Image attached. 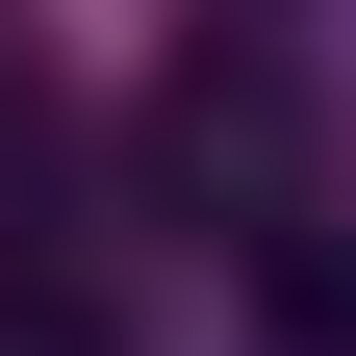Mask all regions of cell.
<instances>
[{
    "label": "cell",
    "mask_w": 356,
    "mask_h": 356,
    "mask_svg": "<svg viewBox=\"0 0 356 356\" xmlns=\"http://www.w3.org/2000/svg\"><path fill=\"white\" fill-rule=\"evenodd\" d=\"M0 356H127V331H102L76 280H0Z\"/></svg>",
    "instance_id": "1"
}]
</instances>
